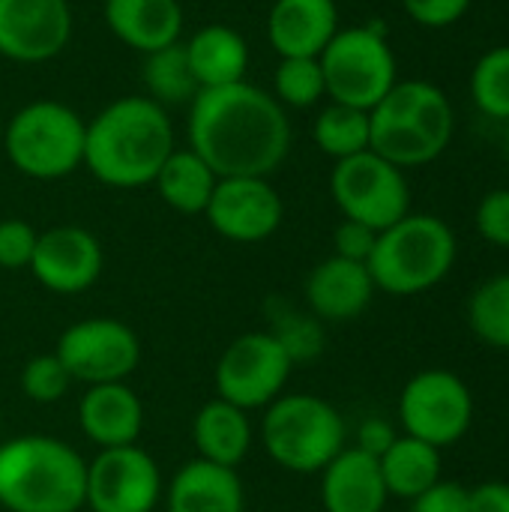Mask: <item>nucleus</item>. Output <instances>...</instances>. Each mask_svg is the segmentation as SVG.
<instances>
[{"label": "nucleus", "mask_w": 509, "mask_h": 512, "mask_svg": "<svg viewBox=\"0 0 509 512\" xmlns=\"http://www.w3.org/2000/svg\"><path fill=\"white\" fill-rule=\"evenodd\" d=\"M375 291L378 288L369 276V267L339 255H330L318 267H312L303 285L306 306L318 321L360 318L369 309Z\"/></svg>", "instance_id": "obj_18"}, {"label": "nucleus", "mask_w": 509, "mask_h": 512, "mask_svg": "<svg viewBox=\"0 0 509 512\" xmlns=\"http://www.w3.org/2000/svg\"><path fill=\"white\" fill-rule=\"evenodd\" d=\"M105 24L123 45L150 54L180 42L183 6L180 0H105Z\"/></svg>", "instance_id": "obj_22"}, {"label": "nucleus", "mask_w": 509, "mask_h": 512, "mask_svg": "<svg viewBox=\"0 0 509 512\" xmlns=\"http://www.w3.org/2000/svg\"><path fill=\"white\" fill-rule=\"evenodd\" d=\"M453 105L432 81H396L369 111V150L396 168L435 162L453 141Z\"/></svg>", "instance_id": "obj_4"}, {"label": "nucleus", "mask_w": 509, "mask_h": 512, "mask_svg": "<svg viewBox=\"0 0 509 512\" xmlns=\"http://www.w3.org/2000/svg\"><path fill=\"white\" fill-rule=\"evenodd\" d=\"M0 147H3V120H0Z\"/></svg>", "instance_id": "obj_41"}, {"label": "nucleus", "mask_w": 509, "mask_h": 512, "mask_svg": "<svg viewBox=\"0 0 509 512\" xmlns=\"http://www.w3.org/2000/svg\"><path fill=\"white\" fill-rule=\"evenodd\" d=\"M477 231L486 243L509 249V189H495L480 201Z\"/></svg>", "instance_id": "obj_35"}, {"label": "nucleus", "mask_w": 509, "mask_h": 512, "mask_svg": "<svg viewBox=\"0 0 509 512\" xmlns=\"http://www.w3.org/2000/svg\"><path fill=\"white\" fill-rule=\"evenodd\" d=\"M183 45H186V54H189L192 75H195L201 90L246 81L249 45L234 27L207 24Z\"/></svg>", "instance_id": "obj_24"}, {"label": "nucleus", "mask_w": 509, "mask_h": 512, "mask_svg": "<svg viewBox=\"0 0 509 512\" xmlns=\"http://www.w3.org/2000/svg\"><path fill=\"white\" fill-rule=\"evenodd\" d=\"M270 327L267 333L285 348V354L291 357V363H309L315 357H321L324 351V327L312 312H297L291 306L273 303L270 306Z\"/></svg>", "instance_id": "obj_30"}, {"label": "nucleus", "mask_w": 509, "mask_h": 512, "mask_svg": "<svg viewBox=\"0 0 509 512\" xmlns=\"http://www.w3.org/2000/svg\"><path fill=\"white\" fill-rule=\"evenodd\" d=\"M507 156H509V126H507Z\"/></svg>", "instance_id": "obj_42"}, {"label": "nucleus", "mask_w": 509, "mask_h": 512, "mask_svg": "<svg viewBox=\"0 0 509 512\" xmlns=\"http://www.w3.org/2000/svg\"><path fill=\"white\" fill-rule=\"evenodd\" d=\"M327 96L339 105L372 111L396 78V54L381 24L339 30L318 57Z\"/></svg>", "instance_id": "obj_8"}, {"label": "nucleus", "mask_w": 509, "mask_h": 512, "mask_svg": "<svg viewBox=\"0 0 509 512\" xmlns=\"http://www.w3.org/2000/svg\"><path fill=\"white\" fill-rule=\"evenodd\" d=\"M78 426L99 450L132 447L144 432V402L126 384H93L78 399Z\"/></svg>", "instance_id": "obj_17"}, {"label": "nucleus", "mask_w": 509, "mask_h": 512, "mask_svg": "<svg viewBox=\"0 0 509 512\" xmlns=\"http://www.w3.org/2000/svg\"><path fill=\"white\" fill-rule=\"evenodd\" d=\"M471 96L477 108L509 123V45L486 51L471 72Z\"/></svg>", "instance_id": "obj_31"}, {"label": "nucleus", "mask_w": 509, "mask_h": 512, "mask_svg": "<svg viewBox=\"0 0 509 512\" xmlns=\"http://www.w3.org/2000/svg\"><path fill=\"white\" fill-rule=\"evenodd\" d=\"M399 420L405 435L444 450L462 441L471 429L474 396L459 375L447 369H423L399 396Z\"/></svg>", "instance_id": "obj_11"}, {"label": "nucleus", "mask_w": 509, "mask_h": 512, "mask_svg": "<svg viewBox=\"0 0 509 512\" xmlns=\"http://www.w3.org/2000/svg\"><path fill=\"white\" fill-rule=\"evenodd\" d=\"M468 512H509V483H480L468 489Z\"/></svg>", "instance_id": "obj_40"}, {"label": "nucleus", "mask_w": 509, "mask_h": 512, "mask_svg": "<svg viewBox=\"0 0 509 512\" xmlns=\"http://www.w3.org/2000/svg\"><path fill=\"white\" fill-rule=\"evenodd\" d=\"M165 510L246 512V489L237 468H222L195 456L174 474L165 492Z\"/></svg>", "instance_id": "obj_21"}, {"label": "nucleus", "mask_w": 509, "mask_h": 512, "mask_svg": "<svg viewBox=\"0 0 509 512\" xmlns=\"http://www.w3.org/2000/svg\"><path fill=\"white\" fill-rule=\"evenodd\" d=\"M162 492V471L138 444L99 450L87 462L84 507L90 512H153Z\"/></svg>", "instance_id": "obj_13"}, {"label": "nucleus", "mask_w": 509, "mask_h": 512, "mask_svg": "<svg viewBox=\"0 0 509 512\" xmlns=\"http://www.w3.org/2000/svg\"><path fill=\"white\" fill-rule=\"evenodd\" d=\"M39 231L24 219H0V270H27Z\"/></svg>", "instance_id": "obj_34"}, {"label": "nucleus", "mask_w": 509, "mask_h": 512, "mask_svg": "<svg viewBox=\"0 0 509 512\" xmlns=\"http://www.w3.org/2000/svg\"><path fill=\"white\" fill-rule=\"evenodd\" d=\"M171 153V117L147 96H123L87 123L84 168L111 189L153 183Z\"/></svg>", "instance_id": "obj_2"}, {"label": "nucleus", "mask_w": 509, "mask_h": 512, "mask_svg": "<svg viewBox=\"0 0 509 512\" xmlns=\"http://www.w3.org/2000/svg\"><path fill=\"white\" fill-rule=\"evenodd\" d=\"M204 216L231 243H261L279 231L285 204L267 177H219Z\"/></svg>", "instance_id": "obj_14"}, {"label": "nucleus", "mask_w": 509, "mask_h": 512, "mask_svg": "<svg viewBox=\"0 0 509 512\" xmlns=\"http://www.w3.org/2000/svg\"><path fill=\"white\" fill-rule=\"evenodd\" d=\"M456 264V234L432 213H408L384 228L366 261L378 291L414 297L441 285Z\"/></svg>", "instance_id": "obj_5"}, {"label": "nucleus", "mask_w": 509, "mask_h": 512, "mask_svg": "<svg viewBox=\"0 0 509 512\" xmlns=\"http://www.w3.org/2000/svg\"><path fill=\"white\" fill-rule=\"evenodd\" d=\"M141 81L147 87V99L165 105H189L195 99V93L201 90L192 66H189V54L183 42H171L165 48H156L150 54H144L141 63Z\"/></svg>", "instance_id": "obj_27"}, {"label": "nucleus", "mask_w": 509, "mask_h": 512, "mask_svg": "<svg viewBox=\"0 0 509 512\" xmlns=\"http://www.w3.org/2000/svg\"><path fill=\"white\" fill-rule=\"evenodd\" d=\"M387 486L375 456L345 447L321 471V504L327 512H384Z\"/></svg>", "instance_id": "obj_20"}, {"label": "nucleus", "mask_w": 509, "mask_h": 512, "mask_svg": "<svg viewBox=\"0 0 509 512\" xmlns=\"http://www.w3.org/2000/svg\"><path fill=\"white\" fill-rule=\"evenodd\" d=\"M312 135H315V144L336 162L357 156V153L369 150V111L330 102L315 117Z\"/></svg>", "instance_id": "obj_28"}, {"label": "nucleus", "mask_w": 509, "mask_h": 512, "mask_svg": "<svg viewBox=\"0 0 509 512\" xmlns=\"http://www.w3.org/2000/svg\"><path fill=\"white\" fill-rule=\"evenodd\" d=\"M72 36L69 0H0V54L15 63H45Z\"/></svg>", "instance_id": "obj_16"}, {"label": "nucleus", "mask_w": 509, "mask_h": 512, "mask_svg": "<svg viewBox=\"0 0 509 512\" xmlns=\"http://www.w3.org/2000/svg\"><path fill=\"white\" fill-rule=\"evenodd\" d=\"M411 512H468V489L453 480H438L411 501Z\"/></svg>", "instance_id": "obj_38"}, {"label": "nucleus", "mask_w": 509, "mask_h": 512, "mask_svg": "<svg viewBox=\"0 0 509 512\" xmlns=\"http://www.w3.org/2000/svg\"><path fill=\"white\" fill-rule=\"evenodd\" d=\"M87 123L63 102L39 99L18 108L3 126V150L15 171L33 180H60L84 165Z\"/></svg>", "instance_id": "obj_7"}, {"label": "nucleus", "mask_w": 509, "mask_h": 512, "mask_svg": "<svg viewBox=\"0 0 509 512\" xmlns=\"http://www.w3.org/2000/svg\"><path fill=\"white\" fill-rule=\"evenodd\" d=\"M192 441H195L198 459L222 465V468H240L252 450L249 414L216 396L207 405H201V411L195 414Z\"/></svg>", "instance_id": "obj_23"}, {"label": "nucleus", "mask_w": 509, "mask_h": 512, "mask_svg": "<svg viewBox=\"0 0 509 512\" xmlns=\"http://www.w3.org/2000/svg\"><path fill=\"white\" fill-rule=\"evenodd\" d=\"M261 444L291 474H321L345 450V420L321 396L282 393L264 408Z\"/></svg>", "instance_id": "obj_6"}, {"label": "nucleus", "mask_w": 509, "mask_h": 512, "mask_svg": "<svg viewBox=\"0 0 509 512\" xmlns=\"http://www.w3.org/2000/svg\"><path fill=\"white\" fill-rule=\"evenodd\" d=\"M378 465L387 495L402 501H414L441 480V450L411 435H399Z\"/></svg>", "instance_id": "obj_25"}, {"label": "nucleus", "mask_w": 509, "mask_h": 512, "mask_svg": "<svg viewBox=\"0 0 509 512\" xmlns=\"http://www.w3.org/2000/svg\"><path fill=\"white\" fill-rule=\"evenodd\" d=\"M474 0H402L405 12L423 27H450L456 24Z\"/></svg>", "instance_id": "obj_37"}, {"label": "nucleus", "mask_w": 509, "mask_h": 512, "mask_svg": "<svg viewBox=\"0 0 509 512\" xmlns=\"http://www.w3.org/2000/svg\"><path fill=\"white\" fill-rule=\"evenodd\" d=\"M381 231L363 225V222H354V219H342V225L336 228L333 234V255L339 258H348V261H360L366 264L372 249H375V240H378Z\"/></svg>", "instance_id": "obj_36"}, {"label": "nucleus", "mask_w": 509, "mask_h": 512, "mask_svg": "<svg viewBox=\"0 0 509 512\" xmlns=\"http://www.w3.org/2000/svg\"><path fill=\"white\" fill-rule=\"evenodd\" d=\"M216 183H219V177L198 153L177 150V147L165 159V165L159 168V174L153 180L159 198L183 216H204Z\"/></svg>", "instance_id": "obj_26"}, {"label": "nucleus", "mask_w": 509, "mask_h": 512, "mask_svg": "<svg viewBox=\"0 0 509 512\" xmlns=\"http://www.w3.org/2000/svg\"><path fill=\"white\" fill-rule=\"evenodd\" d=\"M273 96L282 108H312L327 96L318 57H282L273 75Z\"/></svg>", "instance_id": "obj_32"}, {"label": "nucleus", "mask_w": 509, "mask_h": 512, "mask_svg": "<svg viewBox=\"0 0 509 512\" xmlns=\"http://www.w3.org/2000/svg\"><path fill=\"white\" fill-rule=\"evenodd\" d=\"M87 462L51 435H18L0 444V507L9 512H78Z\"/></svg>", "instance_id": "obj_3"}, {"label": "nucleus", "mask_w": 509, "mask_h": 512, "mask_svg": "<svg viewBox=\"0 0 509 512\" xmlns=\"http://www.w3.org/2000/svg\"><path fill=\"white\" fill-rule=\"evenodd\" d=\"M468 324L486 345L509 351V273L486 279L471 294Z\"/></svg>", "instance_id": "obj_29"}, {"label": "nucleus", "mask_w": 509, "mask_h": 512, "mask_svg": "<svg viewBox=\"0 0 509 512\" xmlns=\"http://www.w3.org/2000/svg\"><path fill=\"white\" fill-rule=\"evenodd\" d=\"M189 150L216 177H270L291 150V123L273 93L237 81L189 102Z\"/></svg>", "instance_id": "obj_1"}, {"label": "nucleus", "mask_w": 509, "mask_h": 512, "mask_svg": "<svg viewBox=\"0 0 509 512\" xmlns=\"http://www.w3.org/2000/svg\"><path fill=\"white\" fill-rule=\"evenodd\" d=\"M54 354L72 375L87 387L93 384H117L126 381L141 363L138 333L117 318H84L69 324Z\"/></svg>", "instance_id": "obj_12"}, {"label": "nucleus", "mask_w": 509, "mask_h": 512, "mask_svg": "<svg viewBox=\"0 0 509 512\" xmlns=\"http://www.w3.org/2000/svg\"><path fill=\"white\" fill-rule=\"evenodd\" d=\"M102 246L81 225H54L36 237V249L30 258L33 279L60 297L81 294L96 285L102 276Z\"/></svg>", "instance_id": "obj_15"}, {"label": "nucleus", "mask_w": 509, "mask_h": 512, "mask_svg": "<svg viewBox=\"0 0 509 512\" xmlns=\"http://www.w3.org/2000/svg\"><path fill=\"white\" fill-rule=\"evenodd\" d=\"M336 33V0H276L267 18V39L279 57H321Z\"/></svg>", "instance_id": "obj_19"}, {"label": "nucleus", "mask_w": 509, "mask_h": 512, "mask_svg": "<svg viewBox=\"0 0 509 512\" xmlns=\"http://www.w3.org/2000/svg\"><path fill=\"white\" fill-rule=\"evenodd\" d=\"M72 375L66 372V366L60 363V357L51 351V354H36L30 357L24 366H21V375H18V387L21 393L36 402V405H54L60 402L69 387H72Z\"/></svg>", "instance_id": "obj_33"}, {"label": "nucleus", "mask_w": 509, "mask_h": 512, "mask_svg": "<svg viewBox=\"0 0 509 512\" xmlns=\"http://www.w3.org/2000/svg\"><path fill=\"white\" fill-rule=\"evenodd\" d=\"M330 195L345 219L363 222L375 231H384L411 213L405 171L375 150L339 159L330 174Z\"/></svg>", "instance_id": "obj_9"}, {"label": "nucleus", "mask_w": 509, "mask_h": 512, "mask_svg": "<svg viewBox=\"0 0 509 512\" xmlns=\"http://www.w3.org/2000/svg\"><path fill=\"white\" fill-rule=\"evenodd\" d=\"M291 369V357L267 330L243 333L222 351L216 363V396L243 408L246 414L264 411L285 393Z\"/></svg>", "instance_id": "obj_10"}, {"label": "nucleus", "mask_w": 509, "mask_h": 512, "mask_svg": "<svg viewBox=\"0 0 509 512\" xmlns=\"http://www.w3.org/2000/svg\"><path fill=\"white\" fill-rule=\"evenodd\" d=\"M396 438H399V435H396V429H393L387 420L369 417V420L357 429V450H363V453L381 459V456L390 450V444H393Z\"/></svg>", "instance_id": "obj_39"}]
</instances>
